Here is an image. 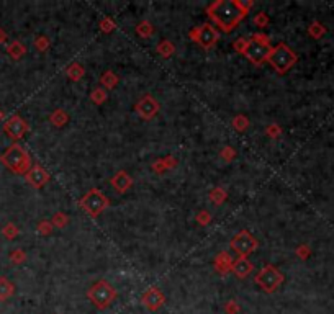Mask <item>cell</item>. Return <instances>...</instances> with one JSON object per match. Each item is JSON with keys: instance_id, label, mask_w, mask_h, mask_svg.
Masks as SVG:
<instances>
[{"instance_id": "7bdbcfd3", "label": "cell", "mask_w": 334, "mask_h": 314, "mask_svg": "<svg viewBox=\"0 0 334 314\" xmlns=\"http://www.w3.org/2000/svg\"><path fill=\"white\" fill-rule=\"evenodd\" d=\"M251 40H256V41H259V43H265V45H270L269 36H267V35H264V33H256V35H252V38H251Z\"/></svg>"}, {"instance_id": "f35d334b", "label": "cell", "mask_w": 334, "mask_h": 314, "mask_svg": "<svg viewBox=\"0 0 334 314\" xmlns=\"http://www.w3.org/2000/svg\"><path fill=\"white\" fill-rule=\"evenodd\" d=\"M254 25L256 27H259V28H265L269 25V17H267V14L265 12H259V14H256V17H254Z\"/></svg>"}, {"instance_id": "484cf974", "label": "cell", "mask_w": 334, "mask_h": 314, "mask_svg": "<svg viewBox=\"0 0 334 314\" xmlns=\"http://www.w3.org/2000/svg\"><path fill=\"white\" fill-rule=\"evenodd\" d=\"M51 223H53L54 227H58V229H63V227H66L67 224L71 223V219L64 211H56L53 214V218H51Z\"/></svg>"}, {"instance_id": "8d00e7d4", "label": "cell", "mask_w": 334, "mask_h": 314, "mask_svg": "<svg viewBox=\"0 0 334 314\" xmlns=\"http://www.w3.org/2000/svg\"><path fill=\"white\" fill-rule=\"evenodd\" d=\"M295 254L298 258H301V260H306V258L311 255V249L308 244H300L298 247L295 249Z\"/></svg>"}, {"instance_id": "9a60e30c", "label": "cell", "mask_w": 334, "mask_h": 314, "mask_svg": "<svg viewBox=\"0 0 334 314\" xmlns=\"http://www.w3.org/2000/svg\"><path fill=\"white\" fill-rule=\"evenodd\" d=\"M233 257L228 254L226 250L220 252V254H216L215 257V262H213V267H215V272L220 273L221 276H226L228 273L233 270Z\"/></svg>"}, {"instance_id": "f546056e", "label": "cell", "mask_w": 334, "mask_h": 314, "mask_svg": "<svg viewBox=\"0 0 334 314\" xmlns=\"http://www.w3.org/2000/svg\"><path fill=\"white\" fill-rule=\"evenodd\" d=\"M18 234H20V229H18V226L15 223H7L4 227H2V236L5 239H9V241H12V239H15Z\"/></svg>"}, {"instance_id": "e575fe53", "label": "cell", "mask_w": 334, "mask_h": 314, "mask_svg": "<svg viewBox=\"0 0 334 314\" xmlns=\"http://www.w3.org/2000/svg\"><path fill=\"white\" fill-rule=\"evenodd\" d=\"M265 134H267L269 138L272 139H277L282 136V128L280 125H277V123H272V125H269L267 128H265Z\"/></svg>"}, {"instance_id": "83f0119b", "label": "cell", "mask_w": 334, "mask_h": 314, "mask_svg": "<svg viewBox=\"0 0 334 314\" xmlns=\"http://www.w3.org/2000/svg\"><path fill=\"white\" fill-rule=\"evenodd\" d=\"M107 98H108V92L105 90V89H102V87L94 89V90H92V94H90V100L94 102L95 105L105 103V102H107Z\"/></svg>"}, {"instance_id": "74e56055", "label": "cell", "mask_w": 334, "mask_h": 314, "mask_svg": "<svg viewBox=\"0 0 334 314\" xmlns=\"http://www.w3.org/2000/svg\"><path fill=\"white\" fill-rule=\"evenodd\" d=\"M225 312L226 314H239L241 312V306L236 299H230L225 303Z\"/></svg>"}, {"instance_id": "d6986e66", "label": "cell", "mask_w": 334, "mask_h": 314, "mask_svg": "<svg viewBox=\"0 0 334 314\" xmlns=\"http://www.w3.org/2000/svg\"><path fill=\"white\" fill-rule=\"evenodd\" d=\"M15 285L5 276H0V301H7L14 296Z\"/></svg>"}, {"instance_id": "f6af8a7d", "label": "cell", "mask_w": 334, "mask_h": 314, "mask_svg": "<svg viewBox=\"0 0 334 314\" xmlns=\"http://www.w3.org/2000/svg\"><path fill=\"white\" fill-rule=\"evenodd\" d=\"M2 120H4V112L0 110V123H2Z\"/></svg>"}, {"instance_id": "3957f363", "label": "cell", "mask_w": 334, "mask_h": 314, "mask_svg": "<svg viewBox=\"0 0 334 314\" xmlns=\"http://www.w3.org/2000/svg\"><path fill=\"white\" fill-rule=\"evenodd\" d=\"M118 293L107 280H98L87 290V298L97 309H107L116 299Z\"/></svg>"}, {"instance_id": "4fadbf2b", "label": "cell", "mask_w": 334, "mask_h": 314, "mask_svg": "<svg viewBox=\"0 0 334 314\" xmlns=\"http://www.w3.org/2000/svg\"><path fill=\"white\" fill-rule=\"evenodd\" d=\"M49 172L43 167V165L40 164H35L32 165V169H30L27 172V175H25V180H27V183L30 187H33L36 190H40L46 185V183L49 182Z\"/></svg>"}, {"instance_id": "ba28073f", "label": "cell", "mask_w": 334, "mask_h": 314, "mask_svg": "<svg viewBox=\"0 0 334 314\" xmlns=\"http://www.w3.org/2000/svg\"><path fill=\"white\" fill-rule=\"evenodd\" d=\"M230 247L236 252L239 257H247V255H251L252 252H256V249L259 247V242L249 231L243 229L231 239Z\"/></svg>"}, {"instance_id": "d4e9b609", "label": "cell", "mask_w": 334, "mask_h": 314, "mask_svg": "<svg viewBox=\"0 0 334 314\" xmlns=\"http://www.w3.org/2000/svg\"><path fill=\"white\" fill-rule=\"evenodd\" d=\"M249 118H247L246 115H243V113H239V115H236L233 118V121H231V126L236 129L238 133H244L247 128H249Z\"/></svg>"}, {"instance_id": "6da1fadb", "label": "cell", "mask_w": 334, "mask_h": 314, "mask_svg": "<svg viewBox=\"0 0 334 314\" xmlns=\"http://www.w3.org/2000/svg\"><path fill=\"white\" fill-rule=\"evenodd\" d=\"M254 7L252 0H216L207 7V14L221 32L230 33Z\"/></svg>"}, {"instance_id": "30bf717a", "label": "cell", "mask_w": 334, "mask_h": 314, "mask_svg": "<svg viewBox=\"0 0 334 314\" xmlns=\"http://www.w3.org/2000/svg\"><path fill=\"white\" fill-rule=\"evenodd\" d=\"M4 131L12 141H20L25 134L30 131V125L25 121L20 115H14L4 123Z\"/></svg>"}, {"instance_id": "e0dca14e", "label": "cell", "mask_w": 334, "mask_h": 314, "mask_svg": "<svg viewBox=\"0 0 334 314\" xmlns=\"http://www.w3.org/2000/svg\"><path fill=\"white\" fill-rule=\"evenodd\" d=\"M49 121H51V125L56 128H63L69 123V113L63 108H56L54 112L49 115Z\"/></svg>"}, {"instance_id": "60d3db41", "label": "cell", "mask_w": 334, "mask_h": 314, "mask_svg": "<svg viewBox=\"0 0 334 314\" xmlns=\"http://www.w3.org/2000/svg\"><path fill=\"white\" fill-rule=\"evenodd\" d=\"M247 43H249V40H246V38H238L236 41H234V45H233L234 51L239 53V54H243V56H244V51H246V48H247Z\"/></svg>"}, {"instance_id": "8992f818", "label": "cell", "mask_w": 334, "mask_h": 314, "mask_svg": "<svg viewBox=\"0 0 334 314\" xmlns=\"http://www.w3.org/2000/svg\"><path fill=\"white\" fill-rule=\"evenodd\" d=\"M283 280H285L283 273L275 265H270V263L264 265L261 268V272H259L254 276L256 285H259V288H261L264 293H274V291H277L278 288H280L282 283H283Z\"/></svg>"}, {"instance_id": "d6a6232c", "label": "cell", "mask_w": 334, "mask_h": 314, "mask_svg": "<svg viewBox=\"0 0 334 314\" xmlns=\"http://www.w3.org/2000/svg\"><path fill=\"white\" fill-rule=\"evenodd\" d=\"M98 27H100V32L102 33H111L115 30V22L111 20L110 17H103L102 20H100V23H98Z\"/></svg>"}, {"instance_id": "836d02e7", "label": "cell", "mask_w": 334, "mask_h": 314, "mask_svg": "<svg viewBox=\"0 0 334 314\" xmlns=\"http://www.w3.org/2000/svg\"><path fill=\"white\" fill-rule=\"evenodd\" d=\"M35 48L38 49L40 53H45V51H48L49 49V46H51V41H49V38L48 36H38V38L35 40Z\"/></svg>"}, {"instance_id": "5bb4252c", "label": "cell", "mask_w": 334, "mask_h": 314, "mask_svg": "<svg viewBox=\"0 0 334 314\" xmlns=\"http://www.w3.org/2000/svg\"><path fill=\"white\" fill-rule=\"evenodd\" d=\"M133 183H134L133 177L129 175L126 170H118L113 177L110 178V185L113 187L115 192H118V193H126L128 190L133 187Z\"/></svg>"}, {"instance_id": "ee69618b", "label": "cell", "mask_w": 334, "mask_h": 314, "mask_svg": "<svg viewBox=\"0 0 334 314\" xmlns=\"http://www.w3.org/2000/svg\"><path fill=\"white\" fill-rule=\"evenodd\" d=\"M5 41H7V33H5L4 28H0V45H4Z\"/></svg>"}, {"instance_id": "8fae6325", "label": "cell", "mask_w": 334, "mask_h": 314, "mask_svg": "<svg viewBox=\"0 0 334 314\" xmlns=\"http://www.w3.org/2000/svg\"><path fill=\"white\" fill-rule=\"evenodd\" d=\"M160 110V103L154 98L152 95H144L138 103L134 105V112L138 113L139 118H143L144 121L152 120L154 116L159 113Z\"/></svg>"}, {"instance_id": "7402d4cb", "label": "cell", "mask_w": 334, "mask_h": 314, "mask_svg": "<svg viewBox=\"0 0 334 314\" xmlns=\"http://www.w3.org/2000/svg\"><path fill=\"white\" fill-rule=\"evenodd\" d=\"M156 51L159 53V56H160V58L169 59V58L174 56L176 46H174V43H172V41H169V40H162V41H160L159 45L156 46Z\"/></svg>"}, {"instance_id": "ab89813d", "label": "cell", "mask_w": 334, "mask_h": 314, "mask_svg": "<svg viewBox=\"0 0 334 314\" xmlns=\"http://www.w3.org/2000/svg\"><path fill=\"white\" fill-rule=\"evenodd\" d=\"M151 169L156 172V174H159V175L169 170V169H167V165H165L164 157H160V159H157V161H154V162L151 164Z\"/></svg>"}, {"instance_id": "603a6c76", "label": "cell", "mask_w": 334, "mask_h": 314, "mask_svg": "<svg viewBox=\"0 0 334 314\" xmlns=\"http://www.w3.org/2000/svg\"><path fill=\"white\" fill-rule=\"evenodd\" d=\"M208 198L215 206H220L228 200V192L223 187H215L212 192L208 193Z\"/></svg>"}, {"instance_id": "4dcf8cb0", "label": "cell", "mask_w": 334, "mask_h": 314, "mask_svg": "<svg viewBox=\"0 0 334 314\" xmlns=\"http://www.w3.org/2000/svg\"><path fill=\"white\" fill-rule=\"evenodd\" d=\"M53 229H54V226L51 221H48V219H41L38 226H36V232L41 234V236H49V234L53 232Z\"/></svg>"}, {"instance_id": "7a4b0ae2", "label": "cell", "mask_w": 334, "mask_h": 314, "mask_svg": "<svg viewBox=\"0 0 334 314\" xmlns=\"http://www.w3.org/2000/svg\"><path fill=\"white\" fill-rule=\"evenodd\" d=\"M0 162L17 175H27V172L32 169V156H30V152L17 143L5 149V152L0 156Z\"/></svg>"}, {"instance_id": "ac0fdd59", "label": "cell", "mask_w": 334, "mask_h": 314, "mask_svg": "<svg viewBox=\"0 0 334 314\" xmlns=\"http://www.w3.org/2000/svg\"><path fill=\"white\" fill-rule=\"evenodd\" d=\"M7 54L14 61H18V59H22L25 54H27V46H25L22 41L15 40V41H12L10 45L7 46Z\"/></svg>"}, {"instance_id": "f1b7e54d", "label": "cell", "mask_w": 334, "mask_h": 314, "mask_svg": "<svg viewBox=\"0 0 334 314\" xmlns=\"http://www.w3.org/2000/svg\"><path fill=\"white\" fill-rule=\"evenodd\" d=\"M10 262L14 263V265H22V263L27 262V252H25L23 249H15L10 252Z\"/></svg>"}, {"instance_id": "5b68a950", "label": "cell", "mask_w": 334, "mask_h": 314, "mask_svg": "<svg viewBox=\"0 0 334 314\" xmlns=\"http://www.w3.org/2000/svg\"><path fill=\"white\" fill-rule=\"evenodd\" d=\"M79 206L84 209L85 214H89L90 218H97L110 206L108 196L98 188H90L82 198L79 200Z\"/></svg>"}, {"instance_id": "cb8c5ba5", "label": "cell", "mask_w": 334, "mask_h": 314, "mask_svg": "<svg viewBox=\"0 0 334 314\" xmlns=\"http://www.w3.org/2000/svg\"><path fill=\"white\" fill-rule=\"evenodd\" d=\"M136 35L141 36V38H151L154 35V27L149 20H143L136 25Z\"/></svg>"}, {"instance_id": "4316f807", "label": "cell", "mask_w": 334, "mask_h": 314, "mask_svg": "<svg viewBox=\"0 0 334 314\" xmlns=\"http://www.w3.org/2000/svg\"><path fill=\"white\" fill-rule=\"evenodd\" d=\"M308 35H310L311 38H314V40L323 38V36L326 35V27H324L323 23H319V22H313L310 27H308Z\"/></svg>"}, {"instance_id": "9c48e42d", "label": "cell", "mask_w": 334, "mask_h": 314, "mask_svg": "<svg viewBox=\"0 0 334 314\" xmlns=\"http://www.w3.org/2000/svg\"><path fill=\"white\" fill-rule=\"evenodd\" d=\"M270 53H272V46L270 45L259 43L256 40H249L246 51H244V56L249 59L254 66H262L265 61H269Z\"/></svg>"}, {"instance_id": "1f68e13d", "label": "cell", "mask_w": 334, "mask_h": 314, "mask_svg": "<svg viewBox=\"0 0 334 314\" xmlns=\"http://www.w3.org/2000/svg\"><path fill=\"white\" fill-rule=\"evenodd\" d=\"M236 154H238L236 149L231 147V146H225L220 151V156L223 157V161H225V162H233L234 159H236Z\"/></svg>"}, {"instance_id": "b9f144b4", "label": "cell", "mask_w": 334, "mask_h": 314, "mask_svg": "<svg viewBox=\"0 0 334 314\" xmlns=\"http://www.w3.org/2000/svg\"><path fill=\"white\" fill-rule=\"evenodd\" d=\"M164 161H165V165H167V169H169V170L177 167V159L174 156H165Z\"/></svg>"}, {"instance_id": "277c9868", "label": "cell", "mask_w": 334, "mask_h": 314, "mask_svg": "<svg viewBox=\"0 0 334 314\" xmlns=\"http://www.w3.org/2000/svg\"><path fill=\"white\" fill-rule=\"evenodd\" d=\"M296 54L293 49L287 46L285 43H278L275 48H272V53L269 56V64L274 67L277 74H287L292 67L296 64Z\"/></svg>"}, {"instance_id": "2e32d148", "label": "cell", "mask_w": 334, "mask_h": 314, "mask_svg": "<svg viewBox=\"0 0 334 314\" xmlns=\"http://www.w3.org/2000/svg\"><path fill=\"white\" fill-rule=\"evenodd\" d=\"M231 272L238 276L239 280L247 278L252 272H254V263H252L247 257H238L233 262V270Z\"/></svg>"}, {"instance_id": "44dd1931", "label": "cell", "mask_w": 334, "mask_h": 314, "mask_svg": "<svg viewBox=\"0 0 334 314\" xmlns=\"http://www.w3.org/2000/svg\"><path fill=\"white\" fill-rule=\"evenodd\" d=\"M66 76L69 77L72 82H79L80 79H82V77L85 76L84 66H82V64H79V63H72V64H69V66H67V69H66Z\"/></svg>"}, {"instance_id": "7c38bea8", "label": "cell", "mask_w": 334, "mask_h": 314, "mask_svg": "<svg viewBox=\"0 0 334 314\" xmlns=\"http://www.w3.org/2000/svg\"><path fill=\"white\" fill-rule=\"evenodd\" d=\"M141 303H143V306L146 307L147 311L154 312V311H159L160 307L165 304V296L157 286H151L143 293V296H141Z\"/></svg>"}, {"instance_id": "ffe728a7", "label": "cell", "mask_w": 334, "mask_h": 314, "mask_svg": "<svg viewBox=\"0 0 334 314\" xmlns=\"http://www.w3.org/2000/svg\"><path fill=\"white\" fill-rule=\"evenodd\" d=\"M118 82H120V77L116 76V74H115L113 71L103 72V74H102V77H100L102 89H105V90H113V89L116 87V85H118Z\"/></svg>"}, {"instance_id": "52a82bcc", "label": "cell", "mask_w": 334, "mask_h": 314, "mask_svg": "<svg viewBox=\"0 0 334 314\" xmlns=\"http://www.w3.org/2000/svg\"><path fill=\"white\" fill-rule=\"evenodd\" d=\"M189 38L192 41H195L197 45H200L202 48L210 49L213 48L220 40V32L216 30L213 25L210 23H203L200 27H197L194 30H190Z\"/></svg>"}, {"instance_id": "d590c367", "label": "cell", "mask_w": 334, "mask_h": 314, "mask_svg": "<svg viewBox=\"0 0 334 314\" xmlns=\"http://www.w3.org/2000/svg\"><path fill=\"white\" fill-rule=\"evenodd\" d=\"M195 219L200 226H208L210 223H212V214H210L207 209H200V211L197 213Z\"/></svg>"}]
</instances>
